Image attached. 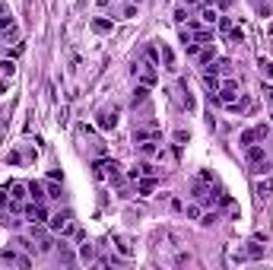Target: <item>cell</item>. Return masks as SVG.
Returning <instances> with one entry per match:
<instances>
[{
  "label": "cell",
  "mask_w": 273,
  "mask_h": 270,
  "mask_svg": "<svg viewBox=\"0 0 273 270\" xmlns=\"http://www.w3.org/2000/svg\"><path fill=\"white\" fill-rule=\"evenodd\" d=\"M92 172H96L99 181H112V185H121V165L115 159H96L92 162Z\"/></svg>",
  "instance_id": "6da1fadb"
},
{
  "label": "cell",
  "mask_w": 273,
  "mask_h": 270,
  "mask_svg": "<svg viewBox=\"0 0 273 270\" xmlns=\"http://www.w3.org/2000/svg\"><path fill=\"white\" fill-rule=\"evenodd\" d=\"M48 229L57 232V235H73V229H76L73 213L70 210H57L54 216H48Z\"/></svg>",
  "instance_id": "7a4b0ae2"
},
{
  "label": "cell",
  "mask_w": 273,
  "mask_h": 270,
  "mask_svg": "<svg viewBox=\"0 0 273 270\" xmlns=\"http://www.w3.org/2000/svg\"><path fill=\"white\" fill-rule=\"evenodd\" d=\"M0 264H3V267H32V261L29 258H25V255H19V251H13V248H3V251H0Z\"/></svg>",
  "instance_id": "3957f363"
},
{
  "label": "cell",
  "mask_w": 273,
  "mask_h": 270,
  "mask_svg": "<svg viewBox=\"0 0 273 270\" xmlns=\"http://www.w3.org/2000/svg\"><path fill=\"white\" fill-rule=\"evenodd\" d=\"M96 118H99L96 124H99L102 130H115V127H118V118H121V108H118V105H112V108H102Z\"/></svg>",
  "instance_id": "277c9868"
},
{
  "label": "cell",
  "mask_w": 273,
  "mask_h": 270,
  "mask_svg": "<svg viewBox=\"0 0 273 270\" xmlns=\"http://www.w3.org/2000/svg\"><path fill=\"white\" fill-rule=\"evenodd\" d=\"M159 60H162V70H168V73H178V60H175V51H172V45L159 41Z\"/></svg>",
  "instance_id": "5b68a950"
},
{
  "label": "cell",
  "mask_w": 273,
  "mask_h": 270,
  "mask_svg": "<svg viewBox=\"0 0 273 270\" xmlns=\"http://www.w3.org/2000/svg\"><path fill=\"white\" fill-rule=\"evenodd\" d=\"M235 99H238V83H235V80H226V83L216 89V102H223V105H232Z\"/></svg>",
  "instance_id": "8992f818"
},
{
  "label": "cell",
  "mask_w": 273,
  "mask_h": 270,
  "mask_svg": "<svg viewBox=\"0 0 273 270\" xmlns=\"http://www.w3.org/2000/svg\"><path fill=\"white\" fill-rule=\"evenodd\" d=\"M134 73L140 76L143 86H156V83H159V70H156V64H149V60H146V64H140Z\"/></svg>",
  "instance_id": "52a82bcc"
},
{
  "label": "cell",
  "mask_w": 273,
  "mask_h": 270,
  "mask_svg": "<svg viewBox=\"0 0 273 270\" xmlns=\"http://www.w3.org/2000/svg\"><path fill=\"white\" fill-rule=\"evenodd\" d=\"M245 159H248V165H261V162H267V153H264V146L251 143V146H245Z\"/></svg>",
  "instance_id": "ba28073f"
},
{
  "label": "cell",
  "mask_w": 273,
  "mask_h": 270,
  "mask_svg": "<svg viewBox=\"0 0 273 270\" xmlns=\"http://www.w3.org/2000/svg\"><path fill=\"white\" fill-rule=\"evenodd\" d=\"M143 140H159V127H136L134 130V143H143Z\"/></svg>",
  "instance_id": "9c48e42d"
},
{
  "label": "cell",
  "mask_w": 273,
  "mask_h": 270,
  "mask_svg": "<svg viewBox=\"0 0 273 270\" xmlns=\"http://www.w3.org/2000/svg\"><path fill=\"white\" fill-rule=\"evenodd\" d=\"M216 19H219V10L213 3H200V22L203 25H216Z\"/></svg>",
  "instance_id": "30bf717a"
},
{
  "label": "cell",
  "mask_w": 273,
  "mask_h": 270,
  "mask_svg": "<svg viewBox=\"0 0 273 270\" xmlns=\"http://www.w3.org/2000/svg\"><path fill=\"white\" fill-rule=\"evenodd\" d=\"M194 60H197L200 67H210L213 60H216V45H203V48H200V54L194 57Z\"/></svg>",
  "instance_id": "8fae6325"
},
{
  "label": "cell",
  "mask_w": 273,
  "mask_h": 270,
  "mask_svg": "<svg viewBox=\"0 0 273 270\" xmlns=\"http://www.w3.org/2000/svg\"><path fill=\"white\" fill-rule=\"evenodd\" d=\"M146 99H149V86H136V89H134V95H131V105L134 108H140V105H146Z\"/></svg>",
  "instance_id": "7c38bea8"
},
{
  "label": "cell",
  "mask_w": 273,
  "mask_h": 270,
  "mask_svg": "<svg viewBox=\"0 0 273 270\" xmlns=\"http://www.w3.org/2000/svg\"><path fill=\"white\" fill-rule=\"evenodd\" d=\"M203 83H207V89H213V92L223 86V80H219V73H216V67H207V70H203Z\"/></svg>",
  "instance_id": "4fadbf2b"
},
{
  "label": "cell",
  "mask_w": 273,
  "mask_h": 270,
  "mask_svg": "<svg viewBox=\"0 0 273 270\" xmlns=\"http://www.w3.org/2000/svg\"><path fill=\"white\" fill-rule=\"evenodd\" d=\"M25 197H29V185H22V181H13V185H10V200H19V204H22Z\"/></svg>",
  "instance_id": "5bb4252c"
},
{
  "label": "cell",
  "mask_w": 273,
  "mask_h": 270,
  "mask_svg": "<svg viewBox=\"0 0 273 270\" xmlns=\"http://www.w3.org/2000/svg\"><path fill=\"white\" fill-rule=\"evenodd\" d=\"M0 32H3V38H6V41H10V38H16V22H13L6 13L0 16Z\"/></svg>",
  "instance_id": "9a60e30c"
},
{
  "label": "cell",
  "mask_w": 273,
  "mask_h": 270,
  "mask_svg": "<svg viewBox=\"0 0 273 270\" xmlns=\"http://www.w3.org/2000/svg\"><path fill=\"white\" fill-rule=\"evenodd\" d=\"M29 197L35 200V204H45L48 194H45V185H38V181H29Z\"/></svg>",
  "instance_id": "2e32d148"
},
{
  "label": "cell",
  "mask_w": 273,
  "mask_h": 270,
  "mask_svg": "<svg viewBox=\"0 0 273 270\" xmlns=\"http://www.w3.org/2000/svg\"><path fill=\"white\" fill-rule=\"evenodd\" d=\"M45 194H48V200H61V185H57V178H48V185H45Z\"/></svg>",
  "instance_id": "e0dca14e"
},
{
  "label": "cell",
  "mask_w": 273,
  "mask_h": 270,
  "mask_svg": "<svg viewBox=\"0 0 273 270\" xmlns=\"http://www.w3.org/2000/svg\"><path fill=\"white\" fill-rule=\"evenodd\" d=\"M238 143H242V146H251V143H258V130H254V127L242 130V134H238Z\"/></svg>",
  "instance_id": "ac0fdd59"
},
{
  "label": "cell",
  "mask_w": 273,
  "mask_h": 270,
  "mask_svg": "<svg viewBox=\"0 0 273 270\" xmlns=\"http://www.w3.org/2000/svg\"><path fill=\"white\" fill-rule=\"evenodd\" d=\"M115 245H118V251H121L124 258H131V255H134V245L124 239V235H115Z\"/></svg>",
  "instance_id": "d6986e66"
},
{
  "label": "cell",
  "mask_w": 273,
  "mask_h": 270,
  "mask_svg": "<svg viewBox=\"0 0 273 270\" xmlns=\"http://www.w3.org/2000/svg\"><path fill=\"white\" fill-rule=\"evenodd\" d=\"M136 150H140L143 156H159V146H156V140H143V143H136Z\"/></svg>",
  "instance_id": "ffe728a7"
},
{
  "label": "cell",
  "mask_w": 273,
  "mask_h": 270,
  "mask_svg": "<svg viewBox=\"0 0 273 270\" xmlns=\"http://www.w3.org/2000/svg\"><path fill=\"white\" fill-rule=\"evenodd\" d=\"M92 258H96V248H92L89 242H83V245H80V261H83V264H89Z\"/></svg>",
  "instance_id": "44dd1931"
},
{
  "label": "cell",
  "mask_w": 273,
  "mask_h": 270,
  "mask_svg": "<svg viewBox=\"0 0 273 270\" xmlns=\"http://www.w3.org/2000/svg\"><path fill=\"white\" fill-rule=\"evenodd\" d=\"M92 32H99V35L112 32V19H92Z\"/></svg>",
  "instance_id": "7402d4cb"
},
{
  "label": "cell",
  "mask_w": 273,
  "mask_h": 270,
  "mask_svg": "<svg viewBox=\"0 0 273 270\" xmlns=\"http://www.w3.org/2000/svg\"><path fill=\"white\" fill-rule=\"evenodd\" d=\"M213 67H216V73H226V76L232 73V60H229V57H219V60H216Z\"/></svg>",
  "instance_id": "603a6c76"
},
{
  "label": "cell",
  "mask_w": 273,
  "mask_h": 270,
  "mask_svg": "<svg viewBox=\"0 0 273 270\" xmlns=\"http://www.w3.org/2000/svg\"><path fill=\"white\" fill-rule=\"evenodd\" d=\"M232 25H235V22H232V16H219V19H216V29L223 32V35H226L229 29H232Z\"/></svg>",
  "instance_id": "cb8c5ba5"
},
{
  "label": "cell",
  "mask_w": 273,
  "mask_h": 270,
  "mask_svg": "<svg viewBox=\"0 0 273 270\" xmlns=\"http://www.w3.org/2000/svg\"><path fill=\"white\" fill-rule=\"evenodd\" d=\"M258 67H261V73L267 76V80H273V60H264V57H261V60H258Z\"/></svg>",
  "instance_id": "d4e9b609"
},
{
  "label": "cell",
  "mask_w": 273,
  "mask_h": 270,
  "mask_svg": "<svg viewBox=\"0 0 273 270\" xmlns=\"http://www.w3.org/2000/svg\"><path fill=\"white\" fill-rule=\"evenodd\" d=\"M184 216H187V220H200L203 213H200V207H197V204H187V207H184Z\"/></svg>",
  "instance_id": "484cf974"
},
{
  "label": "cell",
  "mask_w": 273,
  "mask_h": 270,
  "mask_svg": "<svg viewBox=\"0 0 273 270\" xmlns=\"http://www.w3.org/2000/svg\"><path fill=\"white\" fill-rule=\"evenodd\" d=\"M136 169H140V175H156L159 178V169H156V165H149V162H140Z\"/></svg>",
  "instance_id": "4316f807"
},
{
  "label": "cell",
  "mask_w": 273,
  "mask_h": 270,
  "mask_svg": "<svg viewBox=\"0 0 273 270\" xmlns=\"http://www.w3.org/2000/svg\"><path fill=\"white\" fill-rule=\"evenodd\" d=\"M226 38H229V41H235V45H238V41H242L245 35H242V29H238V25H232V29L226 32Z\"/></svg>",
  "instance_id": "83f0119b"
},
{
  "label": "cell",
  "mask_w": 273,
  "mask_h": 270,
  "mask_svg": "<svg viewBox=\"0 0 273 270\" xmlns=\"http://www.w3.org/2000/svg\"><path fill=\"white\" fill-rule=\"evenodd\" d=\"M121 16H124V19H131V16H136V3H134V0L124 6V10H121Z\"/></svg>",
  "instance_id": "f1b7e54d"
},
{
  "label": "cell",
  "mask_w": 273,
  "mask_h": 270,
  "mask_svg": "<svg viewBox=\"0 0 273 270\" xmlns=\"http://www.w3.org/2000/svg\"><path fill=\"white\" fill-rule=\"evenodd\" d=\"M184 19H187V10H184V6H178V10H175V22L184 25Z\"/></svg>",
  "instance_id": "f546056e"
},
{
  "label": "cell",
  "mask_w": 273,
  "mask_h": 270,
  "mask_svg": "<svg viewBox=\"0 0 273 270\" xmlns=\"http://www.w3.org/2000/svg\"><path fill=\"white\" fill-rule=\"evenodd\" d=\"M0 70H3L6 76H13V70H16V67H13V60H0Z\"/></svg>",
  "instance_id": "4dcf8cb0"
},
{
  "label": "cell",
  "mask_w": 273,
  "mask_h": 270,
  "mask_svg": "<svg viewBox=\"0 0 273 270\" xmlns=\"http://www.w3.org/2000/svg\"><path fill=\"white\" fill-rule=\"evenodd\" d=\"M254 130H258V140H267V134H270V127H267V124H258Z\"/></svg>",
  "instance_id": "1f68e13d"
},
{
  "label": "cell",
  "mask_w": 273,
  "mask_h": 270,
  "mask_svg": "<svg viewBox=\"0 0 273 270\" xmlns=\"http://www.w3.org/2000/svg\"><path fill=\"white\" fill-rule=\"evenodd\" d=\"M146 60H149V64H156V60H159V51H156V48H146Z\"/></svg>",
  "instance_id": "d6a6232c"
},
{
  "label": "cell",
  "mask_w": 273,
  "mask_h": 270,
  "mask_svg": "<svg viewBox=\"0 0 273 270\" xmlns=\"http://www.w3.org/2000/svg\"><path fill=\"white\" fill-rule=\"evenodd\" d=\"M216 223V213H207V216H200V226H213Z\"/></svg>",
  "instance_id": "836d02e7"
},
{
  "label": "cell",
  "mask_w": 273,
  "mask_h": 270,
  "mask_svg": "<svg viewBox=\"0 0 273 270\" xmlns=\"http://www.w3.org/2000/svg\"><path fill=\"white\" fill-rule=\"evenodd\" d=\"M264 99H267L270 105H273V86H264Z\"/></svg>",
  "instance_id": "e575fe53"
},
{
  "label": "cell",
  "mask_w": 273,
  "mask_h": 270,
  "mask_svg": "<svg viewBox=\"0 0 273 270\" xmlns=\"http://www.w3.org/2000/svg\"><path fill=\"white\" fill-rule=\"evenodd\" d=\"M232 3H235V0H216V6H219V10H229Z\"/></svg>",
  "instance_id": "d590c367"
},
{
  "label": "cell",
  "mask_w": 273,
  "mask_h": 270,
  "mask_svg": "<svg viewBox=\"0 0 273 270\" xmlns=\"http://www.w3.org/2000/svg\"><path fill=\"white\" fill-rule=\"evenodd\" d=\"M6 13V3H3V0H0V16H3Z\"/></svg>",
  "instance_id": "8d00e7d4"
},
{
  "label": "cell",
  "mask_w": 273,
  "mask_h": 270,
  "mask_svg": "<svg viewBox=\"0 0 273 270\" xmlns=\"http://www.w3.org/2000/svg\"><path fill=\"white\" fill-rule=\"evenodd\" d=\"M134 3H140V0H134Z\"/></svg>",
  "instance_id": "74e56055"
}]
</instances>
